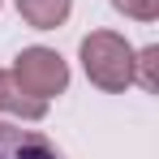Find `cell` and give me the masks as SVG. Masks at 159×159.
<instances>
[{"mask_svg":"<svg viewBox=\"0 0 159 159\" xmlns=\"http://www.w3.org/2000/svg\"><path fill=\"white\" fill-rule=\"evenodd\" d=\"M0 112L13 116V120H22V125H30V120H43L48 116V103L34 99V95H26L9 69H0Z\"/></svg>","mask_w":159,"mask_h":159,"instance_id":"cell-4","label":"cell"},{"mask_svg":"<svg viewBox=\"0 0 159 159\" xmlns=\"http://www.w3.org/2000/svg\"><path fill=\"white\" fill-rule=\"evenodd\" d=\"M17 4V13H22V22L34 30H56L69 22V13H73V0H13Z\"/></svg>","mask_w":159,"mask_h":159,"instance_id":"cell-5","label":"cell"},{"mask_svg":"<svg viewBox=\"0 0 159 159\" xmlns=\"http://www.w3.org/2000/svg\"><path fill=\"white\" fill-rule=\"evenodd\" d=\"M78 56H82V69H86L90 86H99L107 95H120V90L133 86V43L125 34H116V30H90L82 39Z\"/></svg>","mask_w":159,"mask_h":159,"instance_id":"cell-1","label":"cell"},{"mask_svg":"<svg viewBox=\"0 0 159 159\" xmlns=\"http://www.w3.org/2000/svg\"><path fill=\"white\" fill-rule=\"evenodd\" d=\"M112 9L133 17V22H155L159 17V0H112Z\"/></svg>","mask_w":159,"mask_h":159,"instance_id":"cell-7","label":"cell"},{"mask_svg":"<svg viewBox=\"0 0 159 159\" xmlns=\"http://www.w3.org/2000/svg\"><path fill=\"white\" fill-rule=\"evenodd\" d=\"M0 4H4V0H0Z\"/></svg>","mask_w":159,"mask_h":159,"instance_id":"cell-8","label":"cell"},{"mask_svg":"<svg viewBox=\"0 0 159 159\" xmlns=\"http://www.w3.org/2000/svg\"><path fill=\"white\" fill-rule=\"evenodd\" d=\"M0 159H65L48 133L26 129L22 120H0Z\"/></svg>","mask_w":159,"mask_h":159,"instance_id":"cell-3","label":"cell"},{"mask_svg":"<svg viewBox=\"0 0 159 159\" xmlns=\"http://www.w3.org/2000/svg\"><path fill=\"white\" fill-rule=\"evenodd\" d=\"M9 73L17 78V86H22L26 95L43 99V103H52L56 95L69 90V60L56 52V48H43V43L22 48V52L13 56Z\"/></svg>","mask_w":159,"mask_h":159,"instance_id":"cell-2","label":"cell"},{"mask_svg":"<svg viewBox=\"0 0 159 159\" xmlns=\"http://www.w3.org/2000/svg\"><path fill=\"white\" fill-rule=\"evenodd\" d=\"M155 60H159V48H142V52H133V82L142 86V90H155Z\"/></svg>","mask_w":159,"mask_h":159,"instance_id":"cell-6","label":"cell"}]
</instances>
